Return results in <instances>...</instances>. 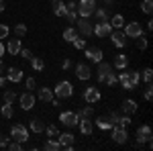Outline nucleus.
Here are the masks:
<instances>
[{"label":"nucleus","mask_w":153,"mask_h":151,"mask_svg":"<svg viewBox=\"0 0 153 151\" xmlns=\"http://www.w3.org/2000/svg\"><path fill=\"white\" fill-rule=\"evenodd\" d=\"M53 94L57 96L59 100H61V98H71V96H74V86H71V82H68V80L59 82L57 86H55V90H53Z\"/></svg>","instance_id":"1"},{"label":"nucleus","mask_w":153,"mask_h":151,"mask_svg":"<svg viewBox=\"0 0 153 151\" xmlns=\"http://www.w3.org/2000/svg\"><path fill=\"white\" fill-rule=\"evenodd\" d=\"M10 139L19 141V143H27V141H29V131H27V127H25V125H21V123L12 125V129H10Z\"/></svg>","instance_id":"2"},{"label":"nucleus","mask_w":153,"mask_h":151,"mask_svg":"<svg viewBox=\"0 0 153 151\" xmlns=\"http://www.w3.org/2000/svg\"><path fill=\"white\" fill-rule=\"evenodd\" d=\"M96 10V2L94 0H80L78 2V14L80 16H86V19H90Z\"/></svg>","instance_id":"3"},{"label":"nucleus","mask_w":153,"mask_h":151,"mask_svg":"<svg viewBox=\"0 0 153 151\" xmlns=\"http://www.w3.org/2000/svg\"><path fill=\"white\" fill-rule=\"evenodd\" d=\"M76 27H78L76 31H78V33H80L82 37H90V35H94V25L90 23V21H88L86 16L78 19V21H76Z\"/></svg>","instance_id":"4"},{"label":"nucleus","mask_w":153,"mask_h":151,"mask_svg":"<svg viewBox=\"0 0 153 151\" xmlns=\"http://www.w3.org/2000/svg\"><path fill=\"white\" fill-rule=\"evenodd\" d=\"M59 121H61V125L63 127H76L78 123H80V115L78 112H71V110H63L61 115H59Z\"/></svg>","instance_id":"5"},{"label":"nucleus","mask_w":153,"mask_h":151,"mask_svg":"<svg viewBox=\"0 0 153 151\" xmlns=\"http://www.w3.org/2000/svg\"><path fill=\"white\" fill-rule=\"evenodd\" d=\"M151 137H153L151 127L149 125H141V127L137 129V147H143V143H149Z\"/></svg>","instance_id":"6"},{"label":"nucleus","mask_w":153,"mask_h":151,"mask_svg":"<svg viewBox=\"0 0 153 151\" xmlns=\"http://www.w3.org/2000/svg\"><path fill=\"white\" fill-rule=\"evenodd\" d=\"M125 35H127V39H137L139 35H145V33H143L141 23H137V21L127 23V27H125Z\"/></svg>","instance_id":"7"},{"label":"nucleus","mask_w":153,"mask_h":151,"mask_svg":"<svg viewBox=\"0 0 153 151\" xmlns=\"http://www.w3.org/2000/svg\"><path fill=\"white\" fill-rule=\"evenodd\" d=\"M112 141L118 143V145H125L129 141V133H127V127H112Z\"/></svg>","instance_id":"8"},{"label":"nucleus","mask_w":153,"mask_h":151,"mask_svg":"<svg viewBox=\"0 0 153 151\" xmlns=\"http://www.w3.org/2000/svg\"><path fill=\"white\" fill-rule=\"evenodd\" d=\"M84 100H86V104H96L100 100V90L96 86H88L84 90Z\"/></svg>","instance_id":"9"},{"label":"nucleus","mask_w":153,"mask_h":151,"mask_svg":"<svg viewBox=\"0 0 153 151\" xmlns=\"http://www.w3.org/2000/svg\"><path fill=\"white\" fill-rule=\"evenodd\" d=\"M57 141L61 143V149L65 151H74V143H76V137L71 133H59Z\"/></svg>","instance_id":"10"},{"label":"nucleus","mask_w":153,"mask_h":151,"mask_svg":"<svg viewBox=\"0 0 153 151\" xmlns=\"http://www.w3.org/2000/svg\"><path fill=\"white\" fill-rule=\"evenodd\" d=\"M110 33H112V25L108 23V21H106V23H96L94 25V35L96 37L104 39V37H108Z\"/></svg>","instance_id":"11"},{"label":"nucleus","mask_w":153,"mask_h":151,"mask_svg":"<svg viewBox=\"0 0 153 151\" xmlns=\"http://www.w3.org/2000/svg\"><path fill=\"white\" fill-rule=\"evenodd\" d=\"M76 76L84 82L90 80V78H92V68H90L88 63H76Z\"/></svg>","instance_id":"12"},{"label":"nucleus","mask_w":153,"mask_h":151,"mask_svg":"<svg viewBox=\"0 0 153 151\" xmlns=\"http://www.w3.org/2000/svg\"><path fill=\"white\" fill-rule=\"evenodd\" d=\"M84 51H86V59H90L92 63L102 61V49L100 47H86Z\"/></svg>","instance_id":"13"},{"label":"nucleus","mask_w":153,"mask_h":151,"mask_svg":"<svg viewBox=\"0 0 153 151\" xmlns=\"http://www.w3.org/2000/svg\"><path fill=\"white\" fill-rule=\"evenodd\" d=\"M35 106V96L31 94V90H27L25 94H21V108L23 110H31Z\"/></svg>","instance_id":"14"},{"label":"nucleus","mask_w":153,"mask_h":151,"mask_svg":"<svg viewBox=\"0 0 153 151\" xmlns=\"http://www.w3.org/2000/svg\"><path fill=\"white\" fill-rule=\"evenodd\" d=\"M110 39H112V43H114L117 47H125V45H127V35H125L123 29L112 31V33H110Z\"/></svg>","instance_id":"15"},{"label":"nucleus","mask_w":153,"mask_h":151,"mask_svg":"<svg viewBox=\"0 0 153 151\" xmlns=\"http://www.w3.org/2000/svg\"><path fill=\"white\" fill-rule=\"evenodd\" d=\"M51 6H53V14H55V16H65V12H68L65 2H61V0H51Z\"/></svg>","instance_id":"16"},{"label":"nucleus","mask_w":153,"mask_h":151,"mask_svg":"<svg viewBox=\"0 0 153 151\" xmlns=\"http://www.w3.org/2000/svg\"><path fill=\"white\" fill-rule=\"evenodd\" d=\"M37 96H39V100H43V102H47V104L55 98L53 90H51V88H45V86H43V88H39V94H37Z\"/></svg>","instance_id":"17"},{"label":"nucleus","mask_w":153,"mask_h":151,"mask_svg":"<svg viewBox=\"0 0 153 151\" xmlns=\"http://www.w3.org/2000/svg\"><path fill=\"white\" fill-rule=\"evenodd\" d=\"M6 80L19 84V82L23 80V70H21V68H10V70H8V76H6Z\"/></svg>","instance_id":"18"},{"label":"nucleus","mask_w":153,"mask_h":151,"mask_svg":"<svg viewBox=\"0 0 153 151\" xmlns=\"http://www.w3.org/2000/svg\"><path fill=\"white\" fill-rule=\"evenodd\" d=\"M108 8H110V6L96 8V10H94V14H92V16L96 19V23H106V21H108Z\"/></svg>","instance_id":"19"},{"label":"nucleus","mask_w":153,"mask_h":151,"mask_svg":"<svg viewBox=\"0 0 153 151\" xmlns=\"http://www.w3.org/2000/svg\"><path fill=\"white\" fill-rule=\"evenodd\" d=\"M6 51H8L10 55H19V51H21V39H19V37H16V39H10L8 45H6Z\"/></svg>","instance_id":"20"},{"label":"nucleus","mask_w":153,"mask_h":151,"mask_svg":"<svg viewBox=\"0 0 153 151\" xmlns=\"http://www.w3.org/2000/svg\"><path fill=\"white\" fill-rule=\"evenodd\" d=\"M117 82H120V86H123L125 90H135V88L131 86V82H129V76H127V68H125V70H123V71H120V74L117 76Z\"/></svg>","instance_id":"21"},{"label":"nucleus","mask_w":153,"mask_h":151,"mask_svg":"<svg viewBox=\"0 0 153 151\" xmlns=\"http://www.w3.org/2000/svg\"><path fill=\"white\" fill-rule=\"evenodd\" d=\"M120 106H123V112H125V115H133V112H137V102H135L133 98H127Z\"/></svg>","instance_id":"22"},{"label":"nucleus","mask_w":153,"mask_h":151,"mask_svg":"<svg viewBox=\"0 0 153 151\" xmlns=\"http://www.w3.org/2000/svg\"><path fill=\"white\" fill-rule=\"evenodd\" d=\"M117 70H125L127 65H129V57L125 55V53H118L117 57H114V63H112Z\"/></svg>","instance_id":"23"},{"label":"nucleus","mask_w":153,"mask_h":151,"mask_svg":"<svg viewBox=\"0 0 153 151\" xmlns=\"http://www.w3.org/2000/svg\"><path fill=\"white\" fill-rule=\"evenodd\" d=\"M80 131L84 135H92V118H80Z\"/></svg>","instance_id":"24"},{"label":"nucleus","mask_w":153,"mask_h":151,"mask_svg":"<svg viewBox=\"0 0 153 151\" xmlns=\"http://www.w3.org/2000/svg\"><path fill=\"white\" fill-rule=\"evenodd\" d=\"M96 127L102 129V131H108V129H112L114 125L110 123V118H108V116H98V118H96Z\"/></svg>","instance_id":"25"},{"label":"nucleus","mask_w":153,"mask_h":151,"mask_svg":"<svg viewBox=\"0 0 153 151\" xmlns=\"http://www.w3.org/2000/svg\"><path fill=\"white\" fill-rule=\"evenodd\" d=\"M108 71H112V65L106 63V61H98V80H102Z\"/></svg>","instance_id":"26"},{"label":"nucleus","mask_w":153,"mask_h":151,"mask_svg":"<svg viewBox=\"0 0 153 151\" xmlns=\"http://www.w3.org/2000/svg\"><path fill=\"white\" fill-rule=\"evenodd\" d=\"M43 149H45V151H59V149H61V143H59L57 139H49V141H45Z\"/></svg>","instance_id":"27"},{"label":"nucleus","mask_w":153,"mask_h":151,"mask_svg":"<svg viewBox=\"0 0 153 151\" xmlns=\"http://www.w3.org/2000/svg\"><path fill=\"white\" fill-rule=\"evenodd\" d=\"M31 131H33V133H43V131H45L43 121H41V118H33V121H31Z\"/></svg>","instance_id":"28"},{"label":"nucleus","mask_w":153,"mask_h":151,"mask_svg":"<svg viewBox=\"0 0 153 151\" xmlns=\"http://www.w3.org/2000/svg\"><path fill=\"white\" fill-rule=\"evenodd\" d=\"M76 37H78V31H76V27H68V29L63 31V39H65L68 43H71Z\"/></svg>","instance_id":"29"},{"label":"nucleus","mask_w":153,"mask_h":151,"mask_svg":"<svg viewBox=\"0 0 153 151\" xmlns=\"http://www.w3.org/2000/svg\"><path fill=\"white\" fill-rule=\"evenodd\" d=\"M0 112H2V116H4V118H12V115H14V108H12L10 102H6V104L0 106Z\"/></svg>","instance_id":"30"},{"label":"nucleus","mask_w":153,"mask_h":151,"mask_svg":"<svg viewBox=\"0 0 153 151\" xmlns=\"http://www.w3.org/2000/svg\"><path fill=\"white\" fill-rule=\"evenodd\" d=\"M108 23L112 25V27H117V29H123V27H125V16H123V14H114Z\"/></svg>","instance_id":"31"},{"label":"nucleus","mask_w":153,"mask_h":151,"mask_svg":"<svg viewBox=\"0 0 153 151\" xmlns=\"http://www.w3.org/2000/svg\"><path fill=\"white\" fill-rule=\"evenodd\" d=\"M31 65H33V70L35 71H43V68H45V61L41 57H35L33 55V59H31Z\"/></svg>","instance_id":"32"},{"label":"nucleus","mask_w":153,"mask_h":151,"mask_svg":"<svg viewBox=\"0 0 153 151\" xmlns=\"http://www.w3.org/2000/svg\"><path fill=\"white\" fill-rule=\"evenodd\" d=\"M100 82H102V84H108V86H114V84H117V74H114V71H108Z\"/></svg>","instance_id":"33"},{"label":"nucleus","mask_w":153,"mask_h":151,"mask_svg":"<svg viewBox=\"0 0 153 151\" xmlns=\"http://www.w3.org/2000/svg\"><path fill=\"white\" fill-rule=\"evenodd\" d=\"M78 115H80V118H92V115H94V108H92V104H88V106H84Z\"/></svg>","instance_id":"34"},{"label":"nucleus","mask_w":153,"mask_h":151,"mask_svg":"<svg viewBox=\"0 0 153 151\" xmlns=\"http://www.w3.org/2000/svg\"><path fill=\"white\" fill-rule=\"evenodd\" d=\"M45 133H47V137L49 139H57L59 137V131L55 125H49V127H45Z\"/></svg>","instance_id":"35"},{"label":"nucleus","mask_w":153,"mask_h":151,"mask_svg":"<svg viewBox=\"0 0 153 151\" xmlns=\"http://www.w3.org/2000/svg\"><path fill=\"white\" fill-rule=\"evenodd\" d=\"M141 10L145 12V14H151L153 12V0H143L141 2Z\"/></svg>","instance_id":"36"},{"label":"nucleus","mask_w":153,"mask_h":151,"mask_svg":"<svg viewBox=\"0 0 153 151\" xmlns=\"http://www.w3.org/2000/svg\"><path fill=\"white\" fill-rule=\"evenodd\" d=\"M65 21L70 25H76V21H78V10H68L65 12Z\"/></svg>","instance_id":"37"},{"label":"nucleus","mask_w":153,"mask_h":151,"mask_svg":"<svg viewBox=\"0 0 153 151\" xmlns=\"http://www.w3.org/2000/svg\"><path fill=\"white\" fill-rule=\"evenodd\" d=\"M14 35L19 37V39H21V37H25V35H27V25H23V23L16 25V27H14Z\"/></svg>","instance_id":"38"},{"label":"nucleus","mask_w":153,"mask_h":151,"mask_svg":"<svg viewBox=\"0 0 153 151\" xmlns=\"http://www.w3.org/2000/svg\"><path fill=\"white\" fill-rule=\"evenodd\" d=\"M71 43H74V47H76V49H86V39H82L80 35L76 37V39H74Z\"/></svg>","instance_id":"39"},{"label":"nucleus","mask_w":153,"mask_h":151,"mask_svg":"<svg viewBox=\"0 0 153 151\" xmlns=\"http://www.w3.org/2000/svg\"><path fill=\"white\" fill-rule=\"evenodd\" d=\"M147 45H149V43H147V39H145V35H139L137 37V49H147Z\"/></svg>","instance_id":"40"},{"label":"nucleus","mask_w":153,"mask_h":151,"mask_svg":"<svg viewBox=\"0 0 153 151\" xmlns=\"http://www.w3.org/2000/svg\"><path fill=\"white\" fill-rule=\"evenodd\" d=\"M6 147H8L10 151H21V149H23V143H19V141L12 139V141H8V145H6Z\"/></svg>","instance_id":"41"},{"label":"nucleus","mask_w":153,"mask_h":151,"mask_svg":"<svg viewBox=\"0 0 153 151\" xmlns=\"http://www.w3.org/2000/svg\"><path fill=\"white\" fill-rule=\"evenodd\" d=\"M151 78H153V70L151 68H145L143 70V80H145V84H151Z\"/></svg>","instance_id":"42"},{"label":"nucleus","mask_w":153,"mask_h":151,"mask_svg":"<svg viewBox=\"0 0 153 151\" xmlns=\"http://www.w3.org/2000/svg\"><path fill=\"white\" fill-rule=\"evenodd\" d=\"M118 125H120V127H129V125H131V115H120Z\"/></svg>","instance_id":"43"},{"label":"nucleus","mask_w":153,"mask_h":151,"mask_svg":"<svg viewBox=\"0 0 153 151\" xmlns=\"http://www.w3.org/2000/svg\"><path fill=\"white\" fill-rule=\"evenodd\" d=\"M14 98H16V94L12 92V90H6V92H4V102H14Z\"/></svg>","instance_id":"44"},{"label":"nucleus","mask_w":153,"mask_h":151,"mask_svg":"<svg viewBox=\"0 0 153 151\" xmlns=\"http://www.w3.org/2000/svg\"><path fill=\"white\" fill-rule=\"evenodd\" d=\"M19 53H21V57H23V59H29V61L33 59V53H31V49H23V47H21V51H19Z\"/></svg>","instance_id":"45"},{"label":"nucleus","mask_w":153,"mask_h":151,"mask_svg":"<svg viewBox=\"0 0 153 151\" xmlns=\"http://www.w3.org/2000/svg\"><path fill=\"white\" fill-rule=\"evenodd\" d=\"M8 35H10V29L6 25H0V39H6Z\"/></svg>","instance_id":"46"},{"label":"nucleus","mask_w":153,"mask_h":151,"mask_svg":"<svg viewBox=\"0 0 153 151\" xmlns=\"http://www.w3.org/2000/svg\"><path fill=\"white\" fill-rule=\"evenodd\" d=\"M108 118H110V123H112V125H118L120 115H118V112H110V115H108Z\"/></svg>","instance_id":"47"},{"label":"nucleus","mask_w":153,"mask_h":151,"mask_svg":"<svg viewBox=\"0 0 153 151\" xmlns=\"http://www.w3.org/2000/svg\"><path fill=\"white\" fill-rule=\"evenodd\" d=\"M145 100H151V84L145 86Z\"/></svg>","instance_id":"48"},{"label":"nucleus","mask_w":153,"mask_h":151,"mask_svg":"<svg viewBox=\"0 0 153 151\" xmlns=\"http://www.w3.org/2000/svg\"><path fill=\"white\" fill-rule=\"evenodd\" d=\"M35 88V78H27V90H33Z\"/></svg>","instance_id":"49"},{"label":"nucleus","mask_w":153,"mask_h":151,"mask_svg":"<svg viewBox=\"0 0 153 151\" xmlns=\"http://www.w3.org/2000/svg\"><path fill=\"white\" fill-rule=\"evenodd\" d=\"M8 137H4V135H0V147H6V145H8Z\"/></svg>","instance_id":"50"},{"label":"nucleus","mask_w":153,"mask_h":151,"mask_svg":"<svg viewBox=\"0 0 153 151\" xmlns=\"http://www.w3.org/2000/svg\"><path fill=\"white\" fill-rule=\"evenodd\" d=\"M65 6H68V10H78V4H76L74 0H71V2H68Z\"/></svg>","instance_id":"51"},{"label":"nucleus","mask_w":153,"mask_h":151,"mask_svg":"<svg viewBox=\"0 0 153 151\" xmlns=\"http://www.w3.org/2000/svg\"><path fill=\"white\" fill-rule=\"evenodd\" d=\"M61 68H63V70H70V68H71V59H65V61H63V65H61Z\"/></svg>","instance_id":"52"},{"label":"nucleus","mask_w":153,"mask_h":151,"mask_svg":"<svg viewBox=\"0 0 153 151\" xmlns=\"http://www.w3.org/2000/svg\"><path fill=\"white\" fill-rule=\"evenodd\" d=\"M4 51H6V47L2 45V41H0V57H2V55H4Z\"/></svg>","instance_id":"53"},{"label":"nucleus","mask_w":153,"mask_h":151,"mask_svg":"<svg viewBox=\"0 0 153 151\" xmlns=\"http://www.w3.org/2000/svg\"><path fill=\"white\" fill-rule=\"evenodd\" d=\"M4 84H6V78H4V76H0V88H2Z\"/></svg>","instance_id":"54"},{"label":"nucleus","mask_w":153,"mask_h":151,"mask_svg":"<svg viewBox=\"0 0 153 151\" xmlns=\"http://www.w3.org/2000/svg\"><path fill=\"white\" fill-rule=\"evenodd\" d=\"M114 4V0H106V6H112Z\"/></svg>","instance_id":"55"},{"label":"nucleus","mask_w":153,"mask_h":151,"mask_svg":"<svg viewBox=\"0 0 153 151\" xmlns=\"http://www.w3.org/2000/svg\"><path fill=\"white\" fill-rule=\"evenodd\" d=\"M0 12H4V2L0 0Z\"/></svg>","instance_id":"56"},{"label":"nucleus","mask_w":153,"mask_h":151,"mask_svg":"<svg viewBox=\"0 0 153 151\" xmlns=\"http://www.w3.org/2000/svg\"><path fill=\"white\" fill-rule=\"evenodd\" d=\"M2 70H4V63H2V61H0V74H2Z\"/></svg>","instance_id":"57"},{"label":"nucleus","mask_w":153,"mask_h":151,"mask_svg":"<svg viewBox=\"0 0 153 151\" xmlns=\"http://www.w3.org/2000/svg\"><path fill=\"white\" fill-rule=\"evenodd\" d=\"M94 2H98V0H94Z\"/></svg>","instance_id":"58"}]
</instances>
